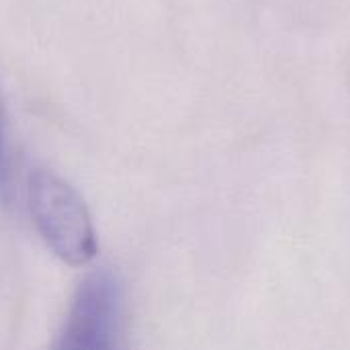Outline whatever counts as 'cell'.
Returning a JSON list of instances; mask_svg holds the SVG:
<instances>
[{
	"label": "cell",
	"mask_w": 350,
	"mask_h": 350,
	"mask_svg": "<svg viewBox=\"0 0 350 350\" xmlns=\"http://www.w3.org/2000/svg\"><path fill=\"white\" fill-rule=\"evenodd\" d=\"M33 221L49 250L70 267L88 265L96 252V232L80 193L51 170H33L27 183Z\"/></svg>",
	"instance_id": "obj_1"
},
{
	"label": "cell",
	"mask_w": 350,
	"mask_h": 350,
	"mask_svg": "<svg viewBox=\"0 0 350 350\" xmlns=\"http://www.w3.org/2000/svg\"><path fill=\"white\" fill-rule=\"evenodd\" d=\"M119 287L100 271L86 277L68 310L53 350H117Z\"/></svg>",
	"instance_id": "obj_2"
},
{
	"label": "cell",
	"mask_w": 350,
	"mask_h": 350,
	"mask_svg": "<svg viewBox=\"0 0 350 350\" xmlns=\"http://www.w3.org/2000/svg\"><path fill=\"white\" fill-rule=\"evenodd\" d=\"M6 174V160H4V142H2V129H0V183Z\"/></svg>",
	"instance_id": "obj_3"
}]
</instances>
